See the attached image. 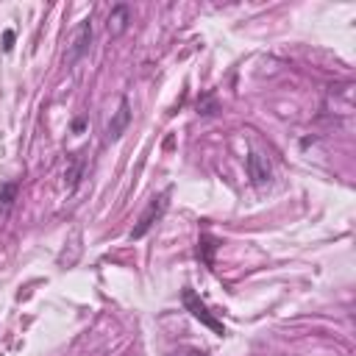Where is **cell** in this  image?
Wrapping results in <instances>:
<instances>
[{"instance_id":"obj_9","label":"cell","mask_w":356,"mask_h":356,"mask_svg":"<svg viewBox=\"0 0 356 356\" xmlns=\"http://www.w3.org/2000/svg\"><path fill=\"white\" fill-rule=\"evenodd\" d=\"M167 356H209V353L200 348H178V350H170Z\"/></svg>"},{"instance_id":"obj_5","label":"cell","mask_w":356,"mask_h":356,"mask_svg":"<svg viewBox=\"0 0 356 356\" xmlns=\"http://www.w3.org/2000/svg\"><path fill=\"white\" fill-rule=\"evenodd\" d=\"M128 122H131V108H128V100L122 97V100H120V108L114 111V117H111V122H108V128H106V136H108V139H120L122 131L128 128Z\"/></svg>"},{"instance_id":"obj_6","label":"cell","mask_w":356,"mask_h":356,"mask_svg":"<svg viewBox=\"0 0 356 356\" xmlns=\"http://www.w3.org/2000/svg\"><path fill=\"white\" fill-rule=\"evenodd\" d=\"M128 22H131V11H128V6H114L111 8V14H108V33L111 36H120L125 28H128Z\"/></svg>"},{"instance_id":"obj_8","label":"cell","mask_w":356,"mask_h":356,"mask_svg":"<svg viewBox=\"0 0 356 356\" xmlns=\"http://www.w3.org/2000/svg\"><path fill=\"white\" fill-rule=\"evenodd\" d=\"M214 248H217V245H214L211 236H200V242H197V256L203 253V261L211 264V253H214Z\"/></svg>"},{"instance_id":"obj_2","label":"cell","mask_w":356,"mask_h":356,"mask_svg":"<svg viewBox=\"0 0 356 356\" xmlns=\"http://www.w3.org/2000/svg\"><path fill=\"white\" fill-rule=\"evenodd\" d=\"M167 197H170V192H161L159 197H153L150 203H147V209L142 211V217H139V222L134 225V231H131V239H142L150 228H153V222L164 214V209H167Z\"/></svg>"},{"instance_id":"obj_10","label":"cell","mask_w":356,"mask_h":356,"mask_svg":"<svg viewBox=\"0 0 356 356\" xmlns=\"http://www.w3.org/2000/svg\"><path fill=\"white\" fill-rule=\"evenodd\" d=\"M14 47V31H3V50L8 53Z\"/></svg>"},{"instance_id":"obj_7","label":"cell","mask_w":356,"mask_h":356,"mask_svg":"<svg viewBox=\"0 0 356 356\" xmlns=\"http://www.w3.org/2000/svg\"><path fill=\"white\" fill-rule=\"evenodd\" d=\"M17 184L14 181H6V184H0V214H6L11 206H14V200H17Z\"/></svg>"},{"instance_id":"obj_1","label":"cell","mask_w":356,"mask_h":356,"mask_svg":"<svg viewBox=\"0 0 356 356\" xmlns=\"http://www.w3.org/2000/svg\"><path fill=\"white\" fill-rule=\"evenodd\" d=\"M181 300H184L186 312H189L195 320H200L206 328H211V331H214V334H220V337L225 334V325H222V323H220V320H217V317L209 312V306H206V303H203V300L195 295V289H189V286H186V289L181 292Z\"/></svg>"},{"instance_id":"obj_4","label":"cell","mask_w":356,"mask_h":356,"mask_svg":"<svg viewBox=\"0 0 356 356\" xmlns=\"http://www.w3.org/2000/svg\"><path fill=\"white\" fill-rule=\"evenodd\" d=\"M270 161L261 156V153H250L248 156V178H250V184H256V186H264L267 181H270Z\"/></svg>"},{"instance_id":"obj_3","label":"cell","mask_w":356,"mask_h":356,"mask_svg":"<svg viewBox=\"0 0 356 356\" xmlns=\"http://www.w3.org/2000/svg\"><path fill=\"white\" fill-rule=\"evenodd\" d=\"M89 42H92V19L86 17L81 25H78V31H75V36H72V47H70V56H67V61L70 64H75L86 50H89Z\"/></svg>"}]
</instances>
